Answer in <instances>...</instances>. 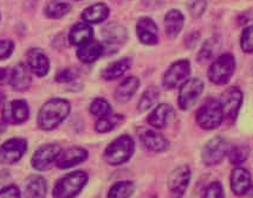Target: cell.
<instances>
[{
  "label": "cell",
  "instance_id": "obj_1",
  "mask_svg": "<svg viewBox=\"0 0 253 198\" xmlns=\"http://www.w3.org/2000/svg\"><path fill=\"white\" fill-rule=\"evenodd\" d=\"M135 151V143L129 135H121L113 140L103 151V160L111 166L127 163Z\"/></svg>",
  "mask_w": 253,
  "mask_h": 198
},
{
  "label": "cell",
  "instance_id": "obj_2",
  "mask_svg": "<svg viewBox=\"0 0 253 198\" xmlns=\"http://www.w3.org/2000/svg\"><path fill=\"white\" fill-rule=\"evenodd\" d=\"M71 108L69 100L63 98H55L48 101L40 113V125L45 130L56 129L69 117Z\"/></svg>",
  "mask_w": 253,
  "mask_h": 198
},
{
  "label": "cell",
  "instance_id": "obj_3",
  "mask_svg": "<svg viewBox=\"0 0 253 198\" xmlns=\"http://www.w3.org/2000/svg\"><path fill=\"white\" fill-rule=\"evenodd\" d=\"M196 123L203 130L218 129L224 123L219 98H210L200 105L195 114Z\"/></svg>",
  "mask_w": 253,
  "mask_h": 198
},
{
  "label": "cell",
  "instance_id": "obj_4",
  "mask_svg": "<svg viewBox=\"0 0 253 198\" xmlns=\"http://www.w3.org/2000/svg\"><path fill=\"white\" fill-rule=\"evenodd\" d=\"M89 182V175L83 170H76L67 174L55 184L53 197L72 198L77 197Z\"/></svg>",
  "mask_w": 253,
  "mask_h": 198
},
{
  "label": "cell",
  "instance_id": "obj_5",
  "mask_svg": "<svg viewBox=\"0 0 253 198\" xmlns=\"http://www.w3.org/2000/svg\"><path fill=\"white\" fill-rule=\"evenodd\" d=\"M236 68V60L231 53H224L212 61L208 71L210 82L215 86L227 85L233 78Z\"/></svg>",
  "mask_w": 253,
  "mask_h": 198
},
{
  "label": "cell",
  "instance_id": "obj_6",
  "mask_svg": "<svg viewBox=\"0 0 253 198\" xmlns=\"http://www.w3.org/2000/svg\"><path fill=\"white\" fill-rule=\"evenodd\" d=\"M205 81L200 77H190L178 88L177 103L180 109H191L200 99L205 91Z\"/></svg>",
  "mask_w": 253,
  "mask_h": 198
},
{
  "label": "cell",
  "instance_id": "obj_7",
  "mask_svg": "<svg viewBox=\"0 0 253 198\" xmlns=\"http://www.w3.org/2000/svg\"><path fill=\"white\" fill-rule=\"evenodd\" d=\"M222 108L224 122L233 124L237 120L244 101V94L239 86H233L226 89L219 98Z\"/></svg>",
  "mask_w": 253,
  "mask_h": 198
},
{
  "label": "cell",
  "instance_id": "obj_8",
  "mask_svg": "<svg viewBox=\"0 0 253 198\" xmlns=\"http://www.w3.org/2000/svg\"><path fill=\"white\" fill-rule=\"evenodd\" d=\"M102 37L105 53L114 54L127 43L129 34L124 25L111 22L102 28Z\"/></svg>",
  "mask_w": 253,
  "mask_h": 198
},
{
  "label": "cell",
  "instance_id": "obj_9",
  "mask_svg": "<svg viewBox=\"0 0 253 198\" xmlns=\"http://www.w3.org/2000/svg\"><path fill=\"white\" fill-rule=\"evenodd\" d=\"M229 147L227 140L221 135L210 139L205 144L201 152V157L205 166L212 167L221 164L227 156Z\"/></svg>",
  "mask_w": 253,
  "mask_h": 198
},
{
  "label": "cell",
  "instance_id": "obj_10",
  "mask_svg": "<svg viewBox=\"0 0 253 198\" xmlns=\"http://www.w3.org/2000/svg\"><path fill=\"white\" fill-rule=\"evenodd\" d=\"M191 62L187 59H180L170 64L164 73L162 83L164 89L168 91L179 88L183 83L190 78Z\"/></svg>",
  "mask_w": 253,
  "mask_h": 198
},
{
  "label": "cell",
  "instance_id": "obj_11",
  "mask_svg": "<svg viewBox=\"0 0 253 198\" xmlns=\"http://www.w3.org/2000/svg\"><path fill=\"white\" fill-rule=\"evenodd\" d=\"M135 132L140 142L148 151L162 154L170 148L169 140L158 129L141 126L137 127Z\"/></svg>",
  "mask_w": 253,
  "mask_h": 198
},
{
  "label": "cell",
  "instance_id": "obj_12",
  "mask_svg": "<svg viewBox=\"0 0 253 198\" xmlns=\"http://www.w3.org/2000/svg\"><path fill=\"white\" fill-rule=\"evenodd\" d=\"M192 179L191 168L189 165L177 166L168 179V190L173 198H183L187 193Z\"/></svg>",
  "mask_w": 253,
  "mask_h": 198
},
{
  "label": "cell",
  "instance_id": "obj_13",
  "mask_svg": "<svg viewBox=\"0 0 253 198\" xmlns=\"http://www.w3.org/2000/svg\"><path fill=\"white\" fill-rule=\"evenodd\" d=\"M137 38L141 44L155 46L159 44V27L153 18L143 16L138 18L135 25Z\"/></svg>",
  "mask_w": 253,
  "mask_h": 198
},
{
  "label": "cell",
  "instance_id": "obj_14",
  "mask_svg": "<svg viewBox=\"0 0 253 198\" xmlns=\"http://www.w3.org/2000/svg\"><path fill=\"white\" fill-rule=\"evenodd\" d=\"M89 151L84 147L74 146L62 150L56 159V166L60 169H68L84 163L88 159Z\"/></svg>",
  "mask_w": 253,
  "mask_h": 198
},
{
  "label": "cell",
  "instance_id": "obj_15",
  "mask_svg": "<svg viewBox=\"0 0 253 198\" xmlns=\"http://www.w3.org/2000/svg\"><path fill=\"white\" fill-rule=\"evenodd\" d=\"M176 111L172 105L166 102L159 104L147 115V122L151 127L162 130L175 119Z\"/></svg>",
  "mask_w": 253,
  "mask_h": 198
},
{
  "label": "cell",
  "instance_id": "obj_16",
  "mask_svg": "<svg viewBox=\"0 0 253 198\" xmlns=\"http://www.w3.org/2000/svg\"><path fill=\"white\" fill-rule=\"evenodd\" d=\"M252 184V176L248 169L237 167L230 175V188L235 196H247Z\"/></svg>",
  "mask_w": 253,
  "mask_h": 198
},
{
  "label": "cell",
  "instance_id": "obj_17",
  "mask_svg": "<svg viewBox=\"0 0 253 198\" xmlns=\"http://www.w3.org/2000/svg\"><path fill=\"white\" fill-rule=\"evenodd\" d=\"M105 53L103 43L93 39L78 47L76 55L80 62L91 64L100 59Z\"/></svg>",
  "mask_w": 253,
  "mask_h": 198
},
{
  "label": "cell",
  "instance_id": "obj_18",
  "mask_svg": "<svg viewBox=\"0 0 253 198\" xmlns=\"http://www.w3.org/2000/svg\"><path fill=\"white\" fill-rule=\"evenodd\" d=\"M185 16L179 9L172 8L165 13L164 28L167 37L175 39L184 29Z\"/></svg>",
  "mask_w": 253,
  "mask_h": 198
},
{
  "label": "cell",
  "instance_id": "obj_19",
  "mask_svg": "<svg viewBox=\"0 0 253 198\" xmlns=\"http://www.w3.org/2000/svg\"><path fill=\"white\" fill-rule=\"evenodd\" d=\"M141 86L139 78L135 76L126 77L116 88L114 98L120 103L129 102Z\"/></svg>",
  "mask_w": 253,
  "mask_h": 198
},
{
  "label": "cell",
  "instance_id": "obj_20",
  "mask_svg": "<svg viewBox=\"0 0 253 198\" xmlns=\"http://www.w3.org/2000/svg\"><path fill=\"white\" fill-rule=\"evenodd\" d=\"M132 65V59L129 56H125L111 62L102 70V78L105 81L111 82L123 77L130 70Z\"/></svg>",
  "mask_w": 253,
  "mask_h": 198
},
{
  "label": "cell",
  "instance_id": "obj_21",
  "mask_svg": "<svg viewBox=\"0 0 253 198\" xmlns=\"http://www.w3.org/2000/svg\"><path fill=\"white\" fill-rule=\"evenodd\" d=\"M111 9L105 2H97L84 8L81 13V18L88 24H100L109 17Z\"/></svg>",
  "mask_w": 253,
  "mask_h": 198
},
{
  "label": "cell",
  "instance_id": "obj_22",
  "mask_svg": "<svg viewBox=\"0 0 253 198\" xmlns=\"http://www.w3.org/2000/svg\"><path fill=\"white\" fill-rule=\"evenodd\" d=\"M93 28L87 22H77L73 25L68 34V40L73 46L80 47L84 43L93 40Z\"/></svg>",
  "mask_w": 253,
  "mask_h": 198
},
{
  "label": "cell",
  "instance_id": "obj_23",
  "mask_svg": "<svg viewBox=\"0 0 253 198\" xmlns=\"http://www.w3.org/2000/svg\"><path fill=\"white\" fill-rule=\"evenodd\" d=\"M221 49V39L218 36H213L207 39L201 46L196 56L200 63L208 62L217 56Z\"/></svg>",
  "mask_w": 253,
  "mask_h": 198
},
{
  "label": "cell",
  "instance_id": "obj_24",
  "mask_svg": "<svg viewBox=\"0 0 253 198\" xmlns=\"http://www.w3.org/2000/svg\"><path fill=\"white\" fill-rule=\"evenodd\" d=\"M28 63L32 71L40 77H44L50 69V61L47 55L40 49H32L28 54Z\"/></svg>",
  "mask_w": 253,
  "mask_h": 198
},
{
  "label": "cell",
  "instance_id": "obj_25",
  "mask_svg": "<svg viewBox=\"0 0 253 198\" xmlns=\"http://www.w3.org/2000/svg\"><path fill=\"white\" fill-rule=\"evenodd\" d=\"M62 148L57 144H48L41 148L36 159L37 165L40 169L46 170L50 169L53 162L56 161Z\"/></svg>",
  "mask_w": 253,
  "mask_h": 198
},
{
  "label": "cell",
  "instance_id": "obj_26",
  "mask_svg": "<svg viewBox=\"0 0 253 198\" xmlns=\"http://www.w3.org/2000/svg\"><path fill=\"white\" fill-rule=\"evenodd\" d=\"M72 10V4L67 0H50L44 8L46 17L59 19L68 15Z\"/></svg>",
  "mask_w": 253,
  "mask_h": 198
},
{
  "label": "cell",
  "instance_id": "obj_27",
  "mask_svg": "<svg viewBox=\"0 0 253 198\" xmlns=\"http://www.w3.org/2000/svg\"><path fill=\"white\" fill-rule=\"evenodd\" d=\"M160 90L155 86H149L143 92L136 105V111L138 114H143L149 111L156 105L160 98Z\"/></svg>",
  "mask_w": 253,
  "mask_h": 198
},
{
  "label": "cell",
  "instance_id": "obj_28",
  "mask_svg": "<svg viewBox=\"0 0 253 198\" xmlns=\"http://www.w3.org/2000/svg\"><path fill=\"white\" fill-rule=\"evenodd\" d=\"M136 187L131 181H120L114 183L108 193L109 198H127L135 194Z\"/></svg>",
  "mask_w": 253,
  "mask_h": 198
},
{
  "label": "cell",
  "instance_id": "obj_29",
  "mask_svg": "<svg viewBox=\"0 0 253 198\" xmlns=\"http://www.w3.org/2000/svg\"><path fill=\"white\" fill-rule=\"evenodd\" d=\"M89 112L94 118L99 120L114 114V109L108 99L98 97L90 102Z\"/></svg>",
  "mask_w": 253,
  "mask_h": 198
},
{
  "label": "cell",
  "instance_id": "obj_30",
  "mask_svg": "<svg viewBox=\"0 0 253 198\" xmlns=\"http://www.w3.org/2000/svg\"><path fill=\"white\" fill-rule=\"evenodd\" d=\"M12 83L18 90H25L31 83V77L24 64H19L15 67L10 77Z\"/></svg>",
  "mask_w": 253,
  "mask_h": 198
},
{
  "label": "cell",
  "instance_id": "obj_31",
  "mask_svg": "<svg viewBox=\"0 0 253 198\" xmlns=\"http://www.w3.org/2000/svg\"><path fill=\"white\" fill-rule=\"evenodd\" d=\"M251 154V148L245 144H237L229 147L228 156L230 163L234 166H240L247 161Z\"/></svg>",
  "mask_w": 253,
  "mask_h": 198
},
{
  "label": "cell",
  "instance_id": "obj_32",
  "mask_svg": "<svg viewBox=\"0 0 253 198\" xmlns=\"http://www.w3.org/2000/svg\"><path fill=\"white\" fill-rule=\"evenodd\" d=\"M123 116L119 114H111L108 117L96 120L94 125V130L99 134H107L117 129L122 120Z\"/></svg>",
  "mask_w": 253,
  "mask_h": 198
},
{
  "label": "cell",
  "instance_id": "obj_33",
  "mask_svg": "<svg viewBox=\"0 0 253 198\" xmlns=\"http://www.w3.org/2000/svg\"><path fill=\"white\" fill-rule=\"evenodd\" d=\"M240 46L245 53H253V22L247 25L242 30Z\"/></svg>",
  "mask_w": 253,
  "mask_h": 198
},
{
  "label": "cell",
  "instance_id": "obj_34",
  "mask_svg": "<svg viewBox=\"0 0 253 198\" xmlns=\"http://www.w3.org/2000/svg\"><path fill=\"white\" fill-rule=\"evenodd\" d=\"M187 8L190 15L195 19L202 17L207 8L208 1L207 0H189L187 2Z\"/></svg>",
  "mask_w": 253,
  "mask_h": 198
},
{
  "label": "cell",
  "instance_id": "obj_35",
  "mask_svg": "<svg viewBox=\"0 0 253 198\" xmlns=\"http://www.w3.org/2000/svg\"><path fill=\"white\" fill-rule=\"evenodd\" d=\"M203 198H222L225 197L224 187L220 181L211 183L204 191Z\"/></svg>",
  "mask_w": 253,
  "mask_h": 198
},
{
  "label": "cell",
  "instance_id": "obj_36",
  "mask_svg": "<svg viewBox=\"0 0 253 198\" xmlns=\"http://www.w3.org/2000/svg\"><path fill=\"white\" fill-rule=\"evenodd\" d=\"M78 77V72L73 68H65L61 70L55 77V80L59 83H70Z\"/></svg>",
  "mask_w": 253,
  "mask_h": 198
},
{
  "label": "cell",
  "instance_id": "obj_37",
  "mask_svg": "<svg viewBox=\"0 0 253 198\" xmlns=\"http://www.w3.org/2000/svg\"><path fill=\"white\" fill-rule=\"evenodd\" d=\"M14 45L11 40H0V59H6L12 54Z\"/></svg>",
  "mask_w": 253,
  "mask_h": 198
},
{
  "label": "cell",
  "instance_id": "obj_38",
  "mask_svg": "<svg viewBox=\"0 0 253 198\" xmlns=\"http://www.w3.org/2000/svg\"><path fill=\"white\" fill-rule=\"evenodd\" d=\"M200 33L199 31H193L190 33L184 40V46L187 49H193L200 40Z\"/></svg>",
  "mask_w": 253,
  "mask_h": 198
},
{
  "label": "cell",
  "instance_id": "obj_39",
  "mask_svg": "<svg viewBox=\"0 0 253 198\" xmlns=\"http://www.w3.org/2000/svg\"><path fill=\"white\" fill-rule=\"evenodd\" d=\"M10 71L7 68H0V85L5 84L8 79L10 78Z\"/></svg>",
  "mask_w": 253,
  "mask_h": 198
},
{
  "label": "cell",
  "instance_id": "obj_40",
  "mask_svg": "<svg viewBox=\"0 0 253 198\" xmlns=\"http://www.w3.org/2000/svg\"><path fill=\"white\" fill-rule=\"evenodd\" d=\"M247 196H248V197L253 198V184H251V188H250L249 192H248Z\"/></svg>",
  "mask_w": 253,
  "mask_h": 198
},
{
  "label": "cell",
  "instance_id": "obj_41",
  "mask_svg": "<svg viewBox=\"0 0 253 198\" xmlns=\"http://www.w3.org/2000/svg\"><path fill=\"white\" fill-rule=\"evenodd\" d=\"M73 1H84V0H73Z\"/></svg>",
  "mask_w": 253,
  "mask_h": 198
},
{
  "label": "cell",
  "instance_id": "obj_42",
  "mask_svg": "<svg viewBox=\"0 0 253 198\" xmlns=\"http://www.w3.org/2000/svg\"><path fill=\"white\" fill-rule=\"evenodd\" d=\"M1 95H1V94H0V102H1Z\"/></svg>",
  "mask_w": 253,
  "mask_h": 198
}]
</instances>
